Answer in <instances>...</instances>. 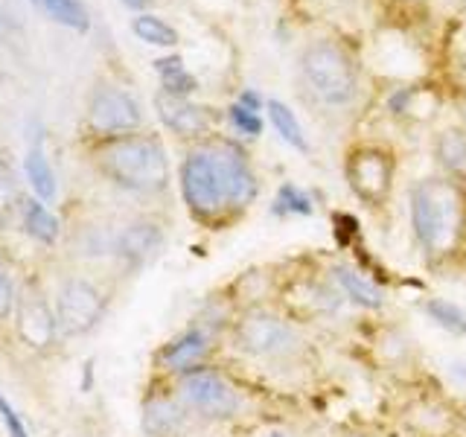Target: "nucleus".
I'll use <instances>...</instances> for the list:
<instances>
[{
  "label": "nucleus",
  "instance_id": "4468645a",
  "mask_svg": "<svg viewBox=\"0 0 466 437\" xmlns=\"http://www.w3.org/2000/svg\"><path fill=\"white\" fill-rule=\"evenodd\" d=\"M58 320L38 295H26L18 306V332L29 347H50Z\"/></svg>",
  "mask_w": 466,
  "mask_h": 437
},
{
  "label": "nucleus",
  "instance_id": "473e14b6",
  "mask_svg": "<svg viewBox=\"0 0 466 437\" xmlns=\"http://www.w3.org/2000/svg\"><path fill=\"white\" fill-rule=\"evenodd\" d=\"M262 437H291L289 432H283V429H271V432H266Z\"/></svg>",
  "mask_w": 466,
  "mask_h": 437
},
{
  "label": "nucleus",
  "instance_id": "9b49d317",
  "mask_svg": "<svg viewBox=\"0 0 466 437\" xmlns=\"http://www.w3.org/2000/svg\"><path fill=\"white\" fill-rule=\"evenodd\" d=\"M327 277L339 286L347 303L359 306L364 312H382L385 310V291L379 283H373L370 277H364L359 269H353L350 262H332L327 269Z\"/></svg>",
  "mask_w": 466,
  "mask_h": 437
},
{
  "label": "nucleus",
  "instance_id": "c85d7f7f",
  "mask_svg": "<svg viewBox=\"0 0 466 437\" xmlns=\"http://www.w3.org/2000/svg\"><path fill=\"white\" fill-rule=\"evenodd\" d=\"M0 417H4V422H6V432H9V437H26V429H24V420L18 417V412L9 405V400L6 397H0Z\"/></svg>",
  "mask_w": 466,
  "mask_h": 437
},
{
  "label": "nucleus",
  "instance_id": "a878e982",
  "mask_svg": "<svg viewBox=\"0 0 466 437\" xmlns=\"http://www.w3.org/2000/svg\"><path fill=\"white\" fill-rule=\"evenodd\" d=\"M277 216H312V198L303 193L300 187L295 184H283L277 189V198H274V208Z\"/></svg>",
  "mask_w": 466,
  "mask_h": 437
},
{
  "label": "nucleus",
  "instance_id": "aec40b11",
  "mask_svg": "<svg viewBox=\"0 0 466 437\" xmlns=\"http://www.w3.org/2000/svg\"><path fill=\"white\" fill-rule=\"evenodd\" d=\"M422 312L429 315V320L434 327L446 330L449 335H461V339L466 335V312L458 303L443 300V298H429L426 303H422Z\"/></svg>",
  "mask_w": 466,
  "mask_h": 437
},
{
  "label": "nucleus",
  "instance_id": "7c9ffc66",
  "mask_svg": "<svg viewBox=\"0 0 466 437\" xmlns=\"http://www.w3.org/2000/svg\"><path fill=\"white\" fill-rule=\"evenodd\" d=\"M15 306V289H12V280L6 277L4 266H0V318H9Z\"/></svg>",
  "mask_w": 466,
  "mask_h": 437
},
{
  "label": "nucleus",
  "instance_id": "20e7f679",
  "mask_svg": "<svg viewBox=\"0 0 466 437\" xmlns=\"http://www.w3.org/2000/svg\"><path fill=\"white\" fill-rule=\"evenodd\" d=\"M99 164L131 193H160L169 181V160L155 137H116L99 152Z\"/></svg>",
  "mask_w": 466,
  "mask_h": 437
},
{
  "label": "nucleus",
  "instance_id": "0eeeda50",
  "mask_svg": "<svg viewBox=\"0 0 466 437\" xmlns=\"http://www.w3.org/2000/svg\"><path fill=\"white\" fill-rule=\"evenodd\" d=\"M393 155L379 149V146H359L347 158V181L350 189L364 201L376 208L390 196L393 187Z\"/></svg>",
  "mask_w": 466,
  "mask_h": 437
},
{
  "label": "nucleus",
  "instance_id": "2f4dec72",
  "mask_svg": "<svg viewBox=\"0 0 466 437\" xmlns=\"http://www.w3.org/2000/svg\"><path fill=\"white\" fill-rule=\"evenodd\" d=\"M239 102H242V106H248V108H254V111H259V108H262V99H259L254 91H245V94H239Z\"/></svg>",
  "mask_w": 466,
  "mask_h": 437
},
{
  "label": "nucleus",
  "instance_id": "b1692460",
  "mask_svg": "<svg viewBox=\"0 0 466 437\" xmlns=\"http://www.w3.org/2000/svg\"><path fill=\"white\" fill-rule=\"evenodd\" d=\"M26 178L38 193V198H44V201L56 198V189H58L56 187V175H53V167L47 164V158H44L41 149H33L26 155Z\"/></svg>",
  "mask_w": 466,
  "mask_h": 437
},
{
  "label": "nucleus",
  "instance_id": "9d476101",
  "mask_svg": "<svg viewBox=\"0 0 466 437\" xmlns=\"http://www.w3.org/2000/svg\"><path fill=\"white\" fill-rule=\"evenodd\" d=\"M91 126L102 135H126L140 126V108L120 87H102L91 99Z\"/></svg>",
  "mask_w": 466,
  "mask_h": 437
},
{
  "label": "nucleus",
  "instance_id": "4be33fe9",
  "mask_svg": "<svg viewBox=\"0 0 466 437\" xmlns=\"http://www.w3.org/2000/svg\"><path fill=\"white\" fill-rule=\"evenodd\" d=\"M268 117H271V126L277 128V135H280L289 146H295L298 152H309V143H306V137H303V128L298 123L295 111H291L289 106H283L280 99H271Z\"/></svg>",
  "mask_w": 466,
  "mask_h": 437
},
{
  "label": "nucleus",
  "instance_id": "f03ea898",
  "mask_svg": "<svg viewBox=\"0 0 466 437\" xmlns=\"http://www.w3.org/2000/svg\"><path fill=\"white\" fill-rule=\"evenodd\" d=\"M411 228L420 251L446 262L466 242V196L451 178H426L411 189Z\"/></svg>",
  "mask_w": 466,
  "mask_h": 437
},
{
  "label": "nucleus",
  "instance_id": "f257e3e1",
  "mask_svg": "<svg viewBox=\"0 0 466 437\" xmlns=\"http://www.w3.org/2000/svg\"><path fill=\"white\" fill-rule=\"evenodd\" d=\"M181 193L198 222L218 225L225 216L245 210L257 198L259 184L239 146L218 140L187 155Z\"/></svg>",
  "mask_w": 466,
  "mask_h": 437
},
{
  "label": "nucleus",
  "instance_id": "f8f14e48",
  "mask_svg": "<svg viewBox=\"0 0 466 437\" xmlns=\"http://www.w3.org/2000/svg\"><path fill=\"white\" fill-rule=\"evenodd\" d=\"M210 341H213V335L204 327H189L187 332H181L178 339L160 350V364L181 376L204 361V356L210 353Z\"/></svg>",
  "mask_w": 466,
  "mask_h": 437
},
{
  "label": "nucleus",
  "instance_id": "ddd939ff",
  "mask_svg": "<svg viewBox=\"0 0 466 437\" xmlns=\"http://www.w3.org/2000/svg\"><path fill=\"white\" fill-rule=\"evenodd\" d=\"M157 114L164 120L167 128H172L181 137H201L210 131V114L208 108H198L193 102H187L181 97H157Z\"/></svg>",
  "mask_w": 466,
  "mask_h": 437
},
{
  "label": "nucleus",
  "instance_id": "423d86ee",
  "mask_svg": "<svg viewBox=\"0 0 466 437\" xmlns=\"http://www.w3.org/2000/svg\"><path fill=\"white\" fill-rule=\"evenodd\" d=\"M303 70L309 79L312 91L329 102V106H344L356 94V70L350 65L341 47H335L329 41H320L315 47L306 50Z\"/></svg>",
  "mask_w": 466,
  "mask_h": 437
},
{
  "label": "nucleus",
  "instance_id": "bb28decb",
  "mask_svg": "<svg viewBox=\"0 0 466 437\" xmlns=\"http://www.w3.org/2000/svg\"><path fill=\"white\" fill-rule=\"evenodd\" d=\"M228 117H230V123L237 126L239 135H245V137H257L259 131H262V117H259V111L242 106V102H233Z\"/></svg>",
  "mask_w": 466,
  "mask_h": 437
},
{
  "label": "nucleus",
  "instance_id": "f3484780",
  "mask_svg": "<svg viewBox=\"0 0 466 437\" xmlns=\"http://www.w3.org/2000/svg\"><path fill=\"white\" fill-rule=\"evenodd\" d=\"M160 242H164V233L157 230V225L140 222V225H131L120 237V254L131 266H143V262L160 248Z\"/></svg>",
  "mask_w": 466,
  "mask_h": 437
},
{
  "label": "nucleus",
  "instance_id": "2eb2a0df",
  "mask_svg": "<svg viewBox=\"0 0 466 437\" xmlns=\"http://www.w3.org/2000/svg\"><path fill=\"white\" fill-rule=\"evenodd\" d=\"M187 408L181 400H152L143 412V429L152 437H175L187 426Z\"/></svg>",
  "mask_w": 466,
  "mask_h": 437
},
{
  "label": "nucleus",
  "instance_id": "cd10ccee",
  "mask_svg": "<svg viewBox=\"0 0 466 437\" xmlns=\"http://www.w3.org/2000/svg\"><path fill=\"white\" fill-rule=\"evenodd\" d=\"M12 201H15V181H12V175L9 169L0 164V222L6 218L9 208H12Z\"/></svg>",
  "mask_w": 466,
  "mask_h": 437
},
{
  "label": "nucleus",
  "instance_id": "5701e85b",
  "mask_svg": "<svg viewBox=\"0 0 466 437\" xmlns=\"http://www.w3.org/2000/svg\"><path fill=\"white\" fill-rule=\"evenodd\" d=\"M24 228L38 242L58 239V218L41 201H24Z\"/></svg>",
  "mask_w": 466,
  "mask_h": 437
},
{
  "label": "nucleus",
  "instance_id": "f704fd0d",
  "mask_svg": "<svg viewBox=\"0 0 466 437\" xmlns=\"http://www.w3.org/2000/svg\"><path fill=\"white\" fill-rule=\"evenodd\" d=\"M339 437H368V434H361V432H341Z\"/></svg>",
  "mask_w": 466,
  "mask_h": 437
},
{
  "label": "nucleus",
  "instance_id": "72a5a7b5",
  "mask_svg": "<svg viewBox=\"0 0 466 437\" xmlns=\"http://www.w3.org/2000/svg\"><path fill=\"white\" fill-rule=\"evenodd\" d=\"M126 6H131V9H143L146 6V0H123Z\"/></svg>",
  "mask_w": 466,
  "mask_h": 437
},
{
  "label": "nucleus",
  "instance_id": "dca6fc26",
  "mask_svg": "<svg viewBox=\"0 0 466 437\" xmlns=\"http://www.w3.org/2000/svg\"><path fill=\"white\" fill-rule=\"evenodd\" d=\"M408 422L420 432V434H429V437H446L455 429V412L443 402H417L408 408Z\"/></svg>",
  "mask_w": 466,
  "mask_h": 437
},
{
  "label": "nucleus",
  "instance_id": "39448f33",
  "mask_svg": "<svg viewBox=\"0 0 466 437\" xmlns=\"http://www.w3.org/2000/svg\"><path fill=\"white\" fill-rule=\"evenodd\" d=\"M178 400L189 414L213 422H233L245 417L251 408L248 393L230 376H225L218 368H208V364L181 373Z\"/></svg>",
  "mask_w": 466,
  "mask_h": 437
},
{
  "label": "nucleus",
  "instance_id": "7ed1b4c3",
  "mask_svg": "<svg viewBox=\"0 0 466 437\" xmlns=\"http://www.w3.org/2000/svg\"><path fill=\"white\" fill-rule=\"evenodd\" d=\"M233 347L242 356L266 364L271 371L303 368L309 361V339L303 335L298 320L283 312H274L268 306H248L230 324Z\"/></svg>",
  "mask_w": 466,
  "mask_h": 437
},
{
  "label": "nucleus",
  "instance_id": "c756f323",
  "mask_svg": "<svg viewBox=\"0 0 466 437\" xmlns=\"http://www.w3.org/2000/svg\"><path fill=\"white\" fill-rule=\"evenodd\" d=\"M335 233H339V242L347 245L350 239H356L359 237V222H356V216H350V213H335Z\"/></svg>",
  "mask_w": 466,
  "mask_h": 437
},
{
  "label": "nucleus",
  "instance_id": "412c9836",
  "mask_svg": "<svg viewBox=\"0 0 466 437\" xmlns=\"http://www.w3.org/2000/svg\"><path fill=\"white\" fill-rule=\"evenodd\" d=\"M33 4L47 15V18H53L62 26L79 29V33H85V29L91 26V18H87V12L79 0H33Z\"/></svg>",
  "mask_w": 466,
  "mask_h": 437
},
{
  "label": "nucleus",
  "instance_id": "1a4fd4ad",
  "mask_svg": "<svg viewBox=\"0 0 466 437\" xmlns=\"http://www.w3.org/2000/svg\"><path fill=\"white\" fill-rule=\"evenodd\" d=\"M106 312V298L99 289L87 280H70L65 283L62 295H58V312L56 320L67 335H82L91 330Z\"/></svg>",
  "mask_w": 466,
  "mask_h": 437
},
{
  "label": "nucleus",
  "instance_id": "6ab92c4d",
  "mask_svg": "<svg viewBox=\"0 0 466 437\" xmlns=\"http://www.w3.org/2000/svg\"><path fill=\"white\" fill-rule=\"evenodd\" d=\"M155 67H157V76H160V82H164V91H167L169 97H181V99H187L189 94L196 91V85H198V82H196L193 73H187V67H184V62H181V56L157 58Z\"/></svg>",
  "mask_w": 466,
  "mask_h": 437
},
{
  "label": "nucleus",
  "instance_id": "393cba45",
  "mask_svg": "<svg viewBox=\"0 0 466 437\" xmlns=\"http://www.w3.org/2000/svg\"><path fill=\"white\" fill-rule=\"evenodd\" d=\"M131 29H135V36L146 44H155V47H172V44H178V33L164 24L160 18H155V15H140V18H135V24H131Z\"/></svg>",
  "mask_w": 466,
  "mask_h": 437
},
{
  "label": "nucleus",
  "instance_id": "6e6552de",
  "mask_svg": "<svg viewBox=\"0 0 466 437\" xmlns=\"http://www.w3.org/2000/svg\"><path fill=\"white\" fill-rule=\"evenodd\" d=\"M283 300H289L291 312L300 315V318H332L341 312L344 306V295L339 291V286H335L329 277H298L295 283L283 286Z\"/></svg>",
  "mask_w": 466,
  "mask_h": 437
},
{
  "label": "nucleus",
  "instance_id": "a211bd4d",
  "mask_svg": "<svg viewBox=\"0 0 466 437\" xmlns=\"http://www.w3.org/2000/svg\"><path fill=\"white\" fill-rule=\"evenodd\" d=\"M437 160L443 164V169L449 172V178L466 181V135L458 128H449L437 137L434 146Z\"/></svg>",
  "mask_w": 466,
  "mask_h": 437
}]
</instances>
